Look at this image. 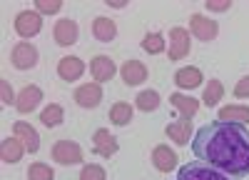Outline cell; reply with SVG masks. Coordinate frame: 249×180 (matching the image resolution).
<instances>
[{
    "instance_id": "6da1fadb",
    "label": "cell",
    "mask_w": 249,
    "mask_h": 180,
    "mask_svg": "<svg viewBox=\"0 0 249 180\" xmlns=\"http://www.w3.org/2000/svg\"><path fill=\"white\" fill-rule=\"evenodd\" d=\"M192 153L204 165L224 175H249V128L232 120H214L202 125L192 138Z\"/></svg>"
},
{
    "instance_id": "7a4b0ae2",
    "label": "cell",
    "mask_w": 249,
    "mask_h": 180,
    "mask_svg": "<svg viewBox=\"0 0 249 180\" xmlns=\"http://www.w3.org/2000/svg\"><path fill=\"white\" fill-rule=\"evenodd\" d=\"M13 28L20 38H35L40 30H43V15L37 10H20L13 20Z\"/></svg>"
},
{
    "instance_id": "3957f363",
    "label": "cell",
    "mask_w": 249,
    "mask_h": 180,
    "mask_svg": "<svg viewBox=\"0 0 249 180\" xmlns=\"http://www.w3.org/2000/svg\"><path fill=\"white\" fill-rule=\"evenodd\" d=\"M53 160L60 163V165H77V163H82V148H80V143L68 140V138L57 140V143L53 145Z\"/></svg>"
},
{
    "instance_id": "277c9868",
    "label": "cell",
    "mask_w": 249,
    "mask_h": 180,
    "mask_svg": "<svg viewBox=\"0 0 249 180\" xmlns=\"http://www.w3.org/2000/svg\"><path fill=\"white\" fill-rule=\"evenodd\" d=\"M177 180H230V178L204 163H187L177 170Z\"/></svg>"
},
{
    "instance_id": "5b68a950",
    "label": "cell",
    "mask_w": 249,
    "mask_h": 180,
    "mask_svg": "<svg viewBox=\"0 0 249 180\" xmlns=\"http://www.w3.org/2000/svg\"><path fill=\"white\" fill-rule=\"evenodd\" d=\"M190 33H192L195 38L204 40V43H210V40L217 38L219 25H217V20L207 18V15H202V13H195V15L190 18Z\"/></svg>"
},
{
    "instance_id": "8992f818",
    "label": "cell",
    "mask_w": 249,
    "mask_h": 180,
    "mask_svg": "<svg viewBox=\"0 0 249 180\" xmlns=\"http://www.w3.org/2000/svg\"><path fill=\"white\" fill-rule=\"evenodd\" d=\"M10 63L18 68V70H30L37 65V48L33 43H18L13 50H10Z\"/></svg>"
},
{
    "instance_id": "52a82bcc",
    "label": "cell",
    "mask_w": 249,
    "mask_h": 180,
    "mask_svg": "<svg viewBox=\"0 0 249 180\" xmlns=\"http://www.w3.org/2000/svg\"><path fill=\"white\" fill-rule=\"evenodd\" d=\"M77 35H80V28L72 18H60L55 28H53V38H55V43L62 45V48H68V45H75L77 43Z\"/></svg>"
},
{
    "instance_id": "ba28073f",
    "label": "cell",
    "mask_w": 249,
    "mask_h": 180,
    "mask_svg": "<svg viewBox=\"0 0 249 180\" xmlns=\"http://www.w3.org/2000/svg\"><path fill=\"white\" fill-rule=\"evenodd\" d=\"M120 150V143L117 138L107 130V128H97L95 135H92V153L100 155V158H110Z\"/></svg>"
},
{
    "instance_id": "9c48e42d",
    "label": "cell",
    "mask_w": 249,
    "mask_h": 180,
    "mask_svg": "<svg viewBox=\"0 0 249 180\" xmlns=\"http://www.w3.org/2000/svg\"><path fill=\"white\" fill-rule=\"evenodd\" d=\"M190 30L184 28H172L170 30V60H182L190 55Z\"/></svg>"
},
{
    "instance_id": "30bf717a",
    "label": "cell",
    "mask_w": 249,
    "mask_h": 180,
    "mask_svg": "<svg viewBox=\"0 0 249 180\" xmlns=\"http://www.w3.org/2000/svg\"><path fill=\"white\" fill-rule=\"evenodd\" d=\"M120 75L124 80V85H140L147 80V65L140 63V60L130 58V60H124L122 68H120Z\"/></svg>"
},
{
    "instance_id": "8fae6325",
    "label": "cell",
    "mask_w": 249,
    "mask_h": 180,
    "mask_svg": "<svg viewBox=\"0 0 249 180\" xmlns=\"http://www.w3.org/2000/svg\"><path fill=\"white\" fill-rule=\"evenodd\" d=\"M90 73L95 78V83H107V80H112V75L117 73V65L110 55H95L92 63H90Z\"/></svg>"
},
{
    "instance_id": "7c38bea8",
    "label": "cell",
    "mask_w": 249,
    "mask_h": 180,
    "mask_svg": "<svg viewBox=\"0 0 249 180\" xmlns=\"http://www.w3.org/2000/svg\"><path fill=\"white\" fill-rule=\"evenodd\" d=\"M82 73H85V63L77 58V55H65L57 60V75L62 80H68V83H72V80H80Z\"/></svg>"
},
{
    "instance_id": "4fadbf2b",
    "label": "cell",
    "mask_w": 249,
    "mask_h": 180,
    "mask_svg": "<svg viewBox=\"0 0 249 180\" xmlns=\"http://www.w3.org/2000/svg\"><path fill=\"white\" fill-rule=\"evenodd\" d=\"M72 98L80 108H97L102 100V88H100V83H85L75 90Z\"/></svg>"
},
{
    "instance_id": "5bb4252c",
    "label": "cell",
    "mask_w": 249,
    "mask_h": 180,
    "mask_svg": "<svg viewBox=\"0 0 249 180\" xmlns=\"http://www.w3.org/2000/svg\"><path fill=\"white\" fill-rule=\"evenodd\" d=\"M40 100H43V90H40L37 85H25L23 90L18 93V103H15V108H18V113H33L37 105H40Z\"/></svg>"
},
{
    "instance_id": "9a60e30c",
    "label": "cell",
    "mask_w": 249,
    "mask_h": 180,
    "mask_svg": "<svg viewBox=\"0 0 249 180\" xmlns=\"http://www.w3.org/2000/svg\"><path fill=\"white\" fill-rule=\"evenodd\" d=\"M13 133H15V138L23 140V145H25L28 153H37V150H40V135H37V130H35L30 123H25V120H18V123L13 125Z\"/></svg>"
},
{
    "instance_id": "2e32d148",
    "label": "cell",
    "mask_w": 249,
    "mask_h": 180,
    "mask_svg": "<svg viewBox=\"0 0 249 180\" xmlns=\"http://www.w3.org/2000/svg\"><path fill=\"white\" fill-rule=\"evenodd\" d=\"M23 153H25V145H23V140L20 138H5L3 143H0V158H3V163L8 165H15L23 160Z\"/></svg>"
},
{
    "instance_id": "e0dca14e",
    "label": "cell",
    "mask_w": 249,
    "mask_h": 180,
    "mask_svg": "<svg viewBox=\"0 0 249 180\" xmlns=\"http://www.w3.org/2000/svg\"><path fill=\"white\" fill-rule=\"evenodd\" d=\"M177 153L175 150H170V145H157L155 150H152V165L160 170V173H170V170H175L177 168Z\"/></svg>"
},
{
    "instance_id": "ac0fdd59",
    "label": "cell",
    "mask_w": 249,
    "mask_h": 180,
    "mask_svg": "<svg viewBox=\"0 0 249 180\" xmlns=\"http://www.w3.org/2000/svg\"><path fill=\"white\" fill-rule=\"evenodd\" d=\"M92 35L100 40V43H112L115 35H117L115 20H112V18H105V15L95 18V20H92Z\"/></svg>"
},
{
    "instance_id": "d6986e66",
    "label": "cell",
    "mask_w": 249,
    "mask_h": 180,
    "mask_svg": "<svg viewBox=\"0 0 249 180\" xmlns=\"http://www.w3.org/2000/svg\"><path fill=\"white\" fill-rule=\"evenodd\" d=\"M202 80H204L202 70H199V68H192V65H190V68H179V70L175 73V83H177V88H182V90L199 88Z\"/></svg>"
},
{
    "instance_id": "ffe728a7",
    "label": "cell",
    "mask_w": 249,
    "mask_h": 180,
    "mask_svg": "<svg viewBox=\"0 0 249 180\" xmlns=\"http://www.w3.org/2000/svg\"><path fill=\"white\" fill-rule=\"evenodd\" d=\"M170 103L179 110V118H182V120H192V118H195V113L199 110V100H195L192 95L175 93V95H170Z\"/></svg>"
},
{
    "instance_id": "44dd1931",
    "label": "cell",
    "mask_w": 249,
    "mask_h": 180,
    "mask_svg": "<svg viewBox=\"0 0 249 180\" xmlns=\"http://www.w3.org/2000/svg\"><path fill=\"white\" fill-rule=\"evenodd\" d=\"M164 133H167L170 140H175L177 145H187L190 143V133H192V120H177V123H170L167 128H164Z\"/></svg>"
},
{
    "instance_id": "7402d4cb",
    "label": "cell",
    "mask_w": 249,
    "mask_h": 180,
    "mask_svg": "<svg viewBox=\"0 0 249 180\" xmlns=\"http://www.w3.org/2000/svg\"><path fill=\"white\" fill-rule=\"evenodd\" d=\"M217 118L219 120H232V123L249 125V105H227V108H219Z\"/></svg>"
},
{
    "instance_id": "603a6c76",
    "label": "cell",
    "mask_w": 249,
    "mask_h": 180,
    "mask_svg": "<svg viewBox=\"0 0 249 180\" xmlns=\"http://www.w3.org/2000/svg\"><path fill=\"white\" fill-rule=\"evenodd\" d=\"M132 115H135V108L130 103H115L110 108V123L117 125V128H122V125H127L130 120H132Z\"/></svg>"
},
{
    "instance_id": "cb8c5ba5",
    "label": "cell",
    "mask_w": 249,
    "mask_h": 180,
    "mask_svg": "<svg viewBox=\"0 0 249 180\" xmlns=\"http://www.w3.org/2000/svg\"><path fill=\"white\" fill-rule=\"evenodd\" d=\"M160 103H162V98H160L157 90H142V93L135 98V105H137V110H142V113H152V110H157Z\"/></svg>"
},
{
    "instance_id": "d4e9b609",
    "label": "cell",
    "mask_w": 249,
    "mask_h": 180,
    "mask_svg": "<svg viewBox=\"0 0 249 180\" xmlns=\"http://www.w3.org/2000/svg\"><path fill=\"white\" fill-rule=\"evenodd\" d=\"M62 120H65V110H62V105H57V103H50L43 113H40V123H43L45 128H57Z\"/></svg>"
},
{
    "instance_id": "484cf974",
    "label": "cell",
    "mask_w": 249,
    "mask_h": 180,
    "mask_svg": "<svg viewBox=\"0 0 249 180\" xmlns=\"http://www.w3.org/2000/svg\"><path fill=\"white\" fill-rule=\"evenodd\" d=\"M164 48H167V40H164L162 33H147L142 38V50L150 53V55H160L164 53Z\"/></svg>"
},
{
    "instance_id": "4316f807",
    "label": "cell",
    "mask_w": 249,
    "mask_h": 180,
    "mask_svg": "<svg viewBox=\"0 0 249 180\" xmlns=\"http://www.w3.org/2000/svg\"><path fill=\"white\" fill-rule=\"evenodd\" d=\"M224 95V85H222V80H210V85L204 88V95H202V103L207 108H214L219 100Z\"/></svg>"
},
{
    "instance_id": "83f0119b",
    "label": "cell",
    "mask_w": 249,
    "mask_h": 180,
    "mask_svg": "<svg viewBox=\"0 0 249 180\" xmlns=\"http://www.w3.org/2000/svg\"><path fill=\"white\" fill-rule=\"evenodd\" d=\"M28 180H55V170L48 163H33L28 168Z\"/></svg>"
},
{
    "instance_id": "f1b7e54d",
    "label": "cell",
    "mask_w": 249,
    "mask_h": 180,
    "mask_svg": "<svg viewBox=\"0 0 249 180\" xmlns=\"http://www.w3.org/2000/svg\"><path fill=\"white\" fill-rule=\"evenodd\" d=\"M80 180H107V173H105V168H102V165L90 163V165H85V168L80 170Z\"/></svg>"
},
{
    "instance_id": "f546056e",
    "label": "cell",
    "mask_w": 249,
    "mask_h": 180,
    "mask_svg": "<svg viewBox=\"0 0 249 180\" xmlns=\"http://www.w3.org/2000/svg\"><path fill=\"white\" fill-rule=\"evenodd\" d=\"M35 10H37L40 15H55V13L62 10V0H37Z\"/></svg>"
},
{
    "instance_id": "4dcf8cb0",
    "label": "cell",
    "mask_w": 249,
    "mask_h": 180,
    "mask_svg": "<svg viewBox=\"0 0 249 180\" xmlns=\"http://www.w3.org/2000/svg\"><path fill=\"white\" fill-rule=\"evenodd\" d=\"M0 90H3V103H5V105H15V103H18V95L13 93V88H10L8 80H0Z\"/></svg>"
},
{
    "instance_id": "1f68e13d",
    "label": "cell",
    "mask_w": 249,
    "mask_h": 180,
    "mask_svg": "<svg viewBox=\"0 0 249 180\" xmlns=\"http://www.w3.org/2000/svg\"><path fill=\"white\" fill-rule=\"evenodd\" d=\"M232 8V0H207V10L210 13H224Z\"/></svg>"
},
{
    "instance_id": "d6a6232c",
    "label": "cell",
    "mask_w": 249,
    "mask_h": 180,
    "mask_svg": "<svg viewBox=\"0 0 249 180\" xmlns=\"http://www.w3.org/2000/svg\"><path fill=\"white\" fill-rule=\"evenodd\" d=\"M234 95L237 98H249V75H244L239 83L234 85Z\"/></svg>"
}]
</instances>
